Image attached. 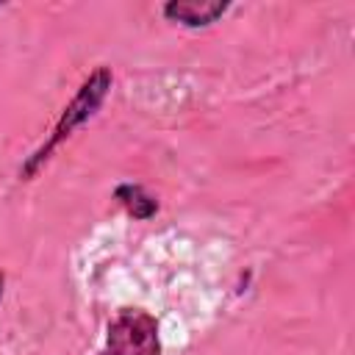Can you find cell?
Instances as JSON below:
<instances>
[{"label": "cell", "mask_w": 355, "mask_h": 355, "mask_svg": "<svg viewBox=\"0 0 355 355\" xmlns=\"http://www.w3.org/2000/svg\"><path fill=\"white\" fill-rule=\"evenodd\" d=\"M100 355H161L158 319L141 308H122L105 327Z\"/></svg>", "instance_id": "obj_2"}, {"label": "cell", "mask_w": 355, "mask_h": 355, "mask_svg": "<svg viewBox=\"0 0 355 355\" xmlns=\"http://www.w3.org/2000/svg\"><path fill=\"white\" fill-rule=\"evenodd\" d=\"M114 200L139 222H147L158 214V200L139 183H119L114 189Z\"/></svg>", "instance_id": "obj_4"}, {"label": "cell", "mask_w": 355, "mask_h": 355, "mask_svg": "<svg viewBox=\"0 0 355 355\" xmlns=\"http://www.w3.org/2000/svg\"><path fill=\"white\" fill-rule=\"evenodd\" d=\"M227 0H169L164 3V17L183 28H208L227 14Z\"/></svg>", "instance_id": "obj_3"}, {"label": "cell", "mask_w": 355, "mask_h": 355, "mask_svg": "<svg viewBox=\"0 0 355 355\" xmlns=\"http://www.w3.org/2000/svg\"><path fill=\"white\" fill-rule=\"evenodd\" d=\"M3 286H6V275L0 272V300H3Z\"/></svg>", "instance_id": "obj_5"}, {"label": "cell", "mask_w": 355, "mask_h": 355, "mask_svg": "<svg viewBox=\"0 0 355 355\" xmlns=\"http://www.w3.org/2000/svg\"><path fill=\"white\" fill-rule=\"evenodd\" d=\"M111 83H114V75H111L108 67H97V69L80 83V89L75 92V97L64 105V111H61L58 122L53 125L50 136L22 161V166H19V180L36 178V172L50 161V155H53L78 128H83V125L100 111V105L105 103V97H108V92H111Z\"/></svg>", "instance_id": "obj_1"}]
</instances>
